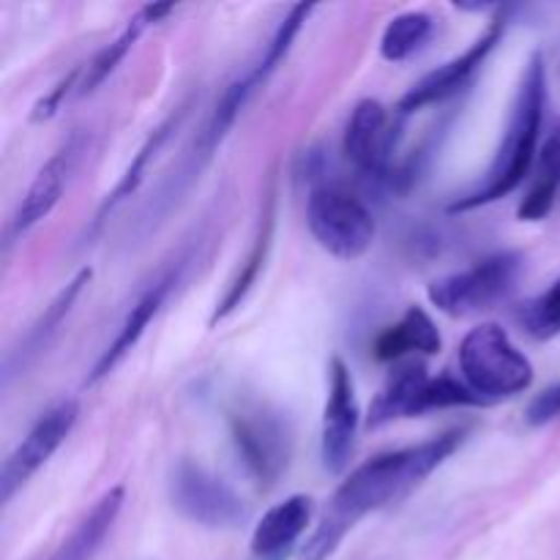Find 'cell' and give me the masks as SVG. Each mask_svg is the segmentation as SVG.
Returning a JSON list of instances; mask_svg holds the SVG:
<instances>
[{
  "label": "cell",
  "instance_id": "obj_1",
  "mask_svg": "<svg viewBox=\"0 0 560 560\" xmlns=\"http://www.w3.org/2000/svg\"><path fill=\"white\" fill-rule=\"evenodd\" d=\"M463 430L443 432L430 438L419 446L397 448V452L381 454L366 459L353 470L337 492L331 495L328 506L323 509L315 530L306 536L299 547V560H328L339 550L345 536L377 509L399 501L410 490L421 485L430 474H435L459 446H463Z\"/></svg>",
  "mask_w": 560,
  "mask_h": 560
},
{
  "label": "cell",
  "instance_id": "obj_2",
  "mask_svg": "<svg viewBox=\"0 0 560 560\" xmlns=\"http://www.w3.org/2000/svg\"><path fill=\"white\" fill-rule=\"evenodd\" d=\"M547 107V66L541 52H534L525 63L523 77H520L517 96H514L512 115H509L506 135H503L501 148L492 159L490 170L479 186L465 191L463 197L448 206V213H465L474 208L490 206L501 197L512 195L525 175L534 170L536 151H539L541 124H545Z\"/></svg>",
  "mask_w": 560,
  "mask_h": 560
},
{
  "label": "cell",
  "instance_id": "obj_3",
  "mask_svg": "<svg viewBox=\"0 0 560 560\" xmlns=\"http://www.w3.org/2000/svg\"><path fill=\"white\" fill-rule=\"evenodd\" d=\"M459 370L485 402L517 397L534 383V364L498 323H481L459 345Z\"/></svg>",
  "mask_w": 560,
  "mask_h": 560
},
{
  "label": "cell",
  "instance_id": "obj_4",
  "mask_svg": "<svg viewBox=\"0 0 560 560\" xmlns=\"http://www.w3.org/2000/svg\"><path fill=\"white\" fill-rule=\"evenodd\" d=\"M520 271H523V255L498 252V255L474 262L470 268L435 279L427 288V299L438 312L448 317L479 315L512 295V290L517 288Z\"/></svg>",
  "mask_w": 560,
  "mask_h": 560
},
{
  "label": "cell",
  "instance_id": "obj_5",
  "mask_svg": "<svg viewBox=\"0 0 560 560\" xmlns=\"http://www.w3.org/2000/svg\"><path fill=\"white\" fill-rule=\"evenodd\" d=\"M306 224L312 238L339 260H359L361 255H366L377 233L370 208L353 191L339 186L312 189L306 202Z\"/></svg>",
  "mask_w": 560,
  "mask_h": 560
},
{
  "label": "cell",
  "instance_id": "obj_6",
  "mask_svg": "<svg viewBox=\"0 0 560 560\" xmlns=\"http://www.w3.org/2000/svg\"><path fill=\"white\" fill-rule=\"evenodd\" d=\"M170 501L186 520L211 530H233L249 520L244 498L191 459H180L170 474Z\"/></svg>",
  "mask_w": 560,
  "mask_h": 560
},
{
  "label": "cell",
  "instance_id": "obj_7",
  "mask_svg": "<svg viewBox=\"0 0 560 560\" xmlns=\"http://www.w3.org/2000/svg\"><path fill=\"white\" fill-rule=\"evenodd\" d=\"M77 419H80V402L77 399H60L47 413L38 416L31 432L5 457L3 470H0V501L9 503L42 470V465L49 463V457L71 435Z\"/></svg>",
  "mask_w": 560,
  "mask_h": 560
},
{
  "label": "cell",
  "instance_id": "obj_8",
  "mask_svg": "<svg viewBox=\"0 0 560 560\" xmlns=\"http://www.w3.org/2000/svg\"><path fill=\"white\" fill-rule=\"evenodd\" d=\"M230 432L249 474L262 487L277 485L290 463V432L279 413L262 405L238 408L230 413Z\"/></svg>",
  "mask_w": 560,
  "mask_h": 560
},
{
  "label": "cell",
  "instance_id": "obj_9",
  "mask_svg": "<svg viewBox=\"0 0 560 560\" xmlns=\"http://www.w3.org/2000/svg\"><path fill=\"white\" fill-rule=\"evenodd\" d=\"M359 402H355L353 375L339 355L328 361V397L323 410L320 457L328 474H342L350 465L359 438Z\"/></svg>",
  "mask_w": 560,
  "mask_h": 560
},
{
  "label": "cell",
  "instance_id": "obj_10",
  "mask_svg": "<svg viewBox=\"0 0 560 560\" xmlns=\"http://www.w3.org/2000/svg\"><path fill=\"white\" fill-rule=\"evenodd\" d=\"M399 129L392 120L388 109L375 98H364L355 104L348 120L342 140V153L361 175L370 178H388L392 173V156L397 148Z\"/></svg>",
  "mask_w": 560,
  "mask_h": 560
},
{
  "label": "cell",
  "instance_id": "obj_11",
  "mask_svg": "<svg viewBox=\"0 0 560 560\" xmlns=\"http://www.w3.org/2000/svg\"><path fill=\"white\" fill-rule=\"evenodd\" d=\"M503 27H506V20H492L490 27L465 49L463 55L452 58L448 63H443L441 69L430 71V74L421 77L397 104V115L405 118V115L416 113V109H424L430 104H441L446 98H452L454 93L463 91L470 82V77L485 66V60L490 58V52L495 49V44L501 42Z\"/></svg>",
  "mask_w": 560,
  "mask_h": 560
},
{
  "label": "cell",
  "instance_id": "obj_12",
  "mask_svg": "<svg viewBox=\"0 0 560 560\" xmlns=\"http://www.w3.org/2000/svg\"><path fill=\"white\" fill-rule=\"evenodd\" d=\"M80 153L77 148V137H71L60 151H55L52 156L44 162V167L38 170L33 184L27 186L25 197L16 206L14 217L9 219V228H5V244H14L16 238L27 233V230L36 228L42 219H47L52 213V208L58 206L60 195L66 189V180H69L71 167H74V159Z\"/></svg>",
  "mask_w": 560,
  "mask_h": 560
},
{
  "label": "cell",
  "instance_id": "obj_13",
  "mask_svg": "<svg viewBox=\"0 0 560 560\" xmlns=\"http://www.w3.org/2000/svg\"><path fill=\"white\" fill-rule=\"evenodd\" d=\"M175 282H178V273L175 271L164 273L162 279H156V282H153L151 288H148L145 293L135 301V306L129 310V315H126L124 323H120L115 339L107 345V350L98 355L96 364H93L91 375H88V381H85L88 386H96L98 381H104V377H107L109 372H113L115 366H118L120 361H124L126 355L137 348V342L142 339L145 328L151 326V320L156 317V312L162 310L164 299H167V293L173 290Z\"/></svg>",
  "mask_w": 560,
  "mask_h": 560
},
{
  "label": "cell",
  "instance_id": "obj_14",
  "mask_svg": "<svg viewBox=\"0 0 560 560\" xmlns=\"http://www.w3.org/2000/svg\"><path fill=\"white\" fill-rule=\"evenodd\" d=\"M312 498L290 495L262 514L252 534V556L260 560H282L306 534L312 520Z\"/></svg>",
  "mask_w": 560,
  "mask_h": 560
},
{
  "label": "cell",
  "instance_id": "obj_15",
  "mask_svg": "<svg viewBox=\"0 0 560 560\" xmlns=\"http://www.w3.org/2000/svg\"><path fill=\"white\" fill-rule=\"evenodd\" d=\"M427 386H430V372H427L424 364H408L399 372H394L375 397V402H372L366 427L381 430V427L392 424V421L413 419V416L424 413Z\"/></svg>",
  "mask_w": 560,
  "mask_h": 560
},
{
  "label": "cell",
  "instance_id": "obj_16",
  "mask_svg": "<svg viewBox=\"0 0 560 560\" xmlns=\"http://www.w3.org/2000/svg\"><path fill=\"white\" fill-rule=\"evenodd\" d=\"M91 277H93L91 268H82V271H77L74 279H69V284H63V288H60V293L49 301V306L42 312V317H38V320L33 323L31 331L25 334V339H22L20 348H16L9 359H5V383H9L16 372L25 370V366L31 364V361L36 359L44 348H47L49 339L58 334L60 323L66 320V315H69L71 306H74V301L80 299V293L85 290V284L91 282Z\"/></svg>",
  "mask_w": 560,
  "mask_h": 560
},
{
  "label": "cell",
  "instance_id": "obj_17",
  "mask_svg": "<svg viewBox=\"0 0 560 560\" xmlns=\"http://www.w3.org/2000/svg\"><path fill=\"white\" fill-rule=\"evenodd\" d=\"M124 487H113V490L104 492V495L93 503L91 512L74 525L69 539H63V545L49 556V560H93L98 547L104 545V539H107L109 530H113L120 509H124Z\"/></svg>",
  "mask_w": 560,
  "mask_h": 560
},
{
  "label": "cell",
  "instance_id": "obj_18",
  "mask_svg": "<svg viewBox=\"0 0 560 560\" xmlns=\"http://www.w3.org/2000/svg\"><path fill=\"white\" fill-rule=\"evenodd\" d=\"M173 11H175L173 3L145 5L142 11H137V14L129 20V25L120 31V36L115 38V42H109L104 49H98V52L88 60V66H82V80L77 82V96H88V93L96 91V88L102 85L115 69H118L120 60L129 55V49L135 47L137 38L142 36V31H145L151 22H159L167 14H173Z\"/></svg>",
  "mask_w": 560,
  "mask_h": 560
},
{
  "label": "cell",
  "instance_id": "obj_19",
  "mask_svg": "<svg viewBox=\"0 0 560 560\" xmlns=\"http://www.w3.org/2000/svg\"><path fill=\"white\" fill-rule=\"evenodd\" d=\"M441 348L443 339L435 320H432L421 306H410L397 326L386 328V331L375 339V359L397 361L410 353L435 355L441 353Z\"/></svg>",
  "mask_w": 560,
  "mask_h": 560
},
{
  "label": "cell",
  "instance_id": "obj_20",
  "mask_svg": "<svg viewBox=\"0 0 560 560\" xmlns=\"http://www.w3.org/2000/svg\"><path fill=\"white\" fill-rule=\"evenodd\" d=\"M560 191V126L550 131L539 151V162H536L534 186L528 195L523 197L517 208V217L523 222H539L556 206V197Z\"/></svg>",
  "mask_w": 560,
  "mask_h": 560
},
{
  "label": "cell",
  "instance_id": "obj_21",
  "mask_svg": "<svg viewBox=\"0 0 560 560\" xmlns=\"http://www.w3.org/2000/svg\"><path fill=\"white\" fill-rule=\"evenodd\" d=\"M271 235H273V197H268L266 208H262L260 228H257V235H255V244H252L238 277L230 282L228 293H224V299L217 304V312H213L211 323L224 320V317L233 315V312L244 304V299L249 295V290L255 288L257 277H260V268L266 266L268 249H271Z\"/></svg>",
  "mask_w": 560,
  "mask_h": 560
},
{
  "label": "cell",
  "instance_id": "obj_22",
  "mask_svg": "<svg viewBox=\"0 0 560 560\" xmlns=\"http://www.w3.org/2000/svg\"><path fill=\"white\" fill-rule=\"evenodd\" d=\"M173 126H175V118H167L162 126H156V129H153L151 135H148V140L142 142L140 151L135 153V159H131V164H129V167H126V173L120 175V180H118V184H115V189L109 191V195L102 200V206H98L96 228L104 222V219L109 217V213L115 211V208L120 206V202H126L131 195H135L137 186L142 184V178H145L148 164H151V159L156 156L159 148L164 145V140H167V137H170V129H173Z\"/></svg>",
  "mask_w": 560,
  "mask_h": 560
},
{
  "label": "cell",
  "instance_id": "obj_23",
  "mask_svg": "<svg viewBox=\"0 0 560 560\" xmlns=\"http://www.w3.org/2000/svg\"><path fill=\"white\" fill-rule=\"evenodd\" d=\"M432 33V16L424 11H405L388 20L386 31L381 36V55L388 63L408 60L410 55L419 52Z\"/></svg>",
  "mask_w": 560,
  "mask_h": 560
},
{
  "label": "cell",
  "instance_id": "obj_24",
  "mask_svg": "<svg viewBox=\"0 0 560 560\" xmlns=\"http://www.w3.org/2000/svg\"><path fill=\"white\" fill-rule=\"evenodd\" d=\"M517 323L528 337L547 342L560 334V277L536 299L525 301L517 310Z\"/></svg>",
  "mask_w": 560,
  "mask_h": 560
},
{
  "label": "cell",
  "instance_id": "obj_25",
  "mask_svg": "<svg viewBox=\"0 0 560 560\" xmlns=\"http://www.w3.org/2000/svg\"><path fill=\"white\" fill-rule=\"evenodd\" d=\"M310 14H312V5H293L290 14L282 20V25L277 27V33H273L271 44H268L266 49V58L255 66V74L260 77L262 82L273 74V69H277L284 58H288L290 47H293L295 36H299V31L304 27V22L310 20Z\"/></svg>",
  "mask_w": 560,
  "mask_h": 560
},
{
  "label": "cell",
  "instance_id": "obj_26",
  "mask_svg": "<svg viewBox=\"0 0 560 560\" xmlns=\"http://www.w3.org/2000/svg\"><path fill=\"white\" fill-rule=\"evenodd\" d=\"M558 419H560V381L552 383V386L545 388V392L536 394V397L530 399L528 410H525V421H528L530 427H545Z\"/></svg>",
  "mask_w": 560,
  "mask_h": 560
},
{
  "label": "cell",
  "instance_id": "obj_27",
  "mask_svg": "<svg viewBox=\"0 0 560 560\" xmlns=\"http://www.w3.org/2000/svg\"><path fill=\"white\" fill-rule=\"evenodd\" d=\"M80 74H82V69H77L74 74L69 77V80H63V82H60V85L55 88V91L49 93V96H44L42 102H38L36 107H33V120H47V118H52V115L58 113L60 102H63V98L69 96V91H71V88H74L77 77H80Z\"/></svg>",
  "mask_w": 560,
  "mask_h": 560
}]
</instances>
